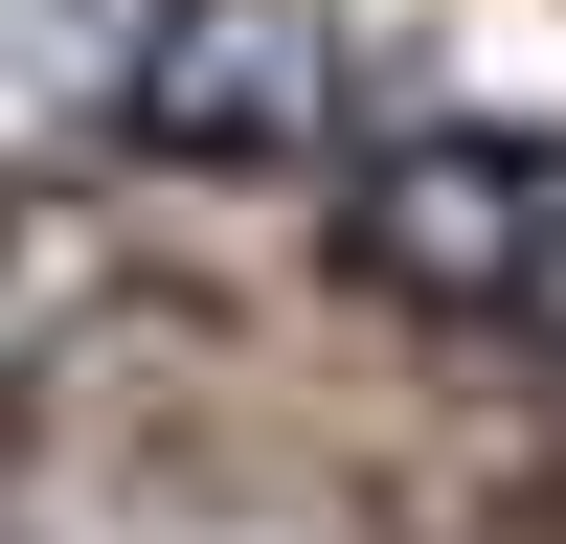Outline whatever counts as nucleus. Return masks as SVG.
Masks as SVG:
<instances>
[{
	"instance_id": "f03ea898",
	"label": "nucleus",
	"mask_w": 566,
	"mask_h": 544,
	"mask_svg": "<svg viewBox=\"0 0 566 544\" xmlns=\"http://www.w3.org/2000/svg\"><path fill=\"white\" fill-rule=\"evenodd\" d=\"M340 250L431 317H544L566 295V136H363Z\"/></svg>"
},
{
	"instance_id": "f257e3e1",
	"label": "nucleus",
	"mask_w": 566,
	"mask_h": 544,
	"mask_svg": "<svg viewBox=\"0 0 566 544\" xmlns=\"http://www.w3.org/2000/svg\"><path fill=\"white\" fill-rule=\"evenodd\" d=\"M91 114L205 181H317V159H363V45L317 0H136L91 45Z\"/></svg>"
}]
</instances>
